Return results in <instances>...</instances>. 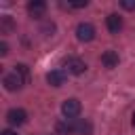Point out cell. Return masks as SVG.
<instances>
[{"mask_svg": "<svg viewBox=\"0 0 135 135\" xmlns=\"http://www.w3.org/2000/svg\"><path fill=\"white\" fill-rule=\"evenodd\" d=\"M120 4H122V8H127V11H133V8H135V0H122Z\"/></svg>", "mask_w": 135, "mask_h": 135, "instance_id": "cell-13", "label": "cell"}, {"mask_svg": "<svg viewBox=\"0 0 135 135\" xmlns=\"http://www.w3.org/2000/svg\"><path fill=\"white\" fill-rule=\"evenodd\" d=\"M0 55H2V57L8 55V44H6V42H0Z\"/></svg>", "mask_w": 135, "mask_h": 135, "instance_id": "cell-14", "label": "cell"}, {"mask_svg": "<svg viewBox=\"0 0 135 135\" xmlns=\"http://www.w3.org/2000/svg\"><path fill=\"white\" fill-rule=\"evenodd\" d=\"M91 131H93V127H91L89 120H78V122H74V133H78V135H91Z\"/></svg>", "mask_w": 135, "mask_h": 135, "instance_id": "cell-11", "label": "cell"}, {"mask_svg": "<svg viewBox=\"0 0 135 135\" xmlns=\"http://www.w3.org/2000/svg\"><path fill=\"white\" fill-rule=\"evenodd\" d=\"M15 30V21L11 15H2L0 17V34H11Z\"/></svg>", "mask_w": 135, "mask_h": 135, "instance_id": "cell-10", "label": "cell"}, {"mask_svg": "<svg viewBox=\"0 0 135 135\" xmlns=\"http://www.w3.org/2000/svg\"><path fill=\"white\" fill-rule=\"evenodd\" d=\"M65 65H68V72H72V74H82V72L86 70V63H84L82 59H78V57L65 59Z\"/></svg>", "mask_w": 135, "mask_h": 135, "instance_id": "cell-7", "label": "cell"}, {"mask_svg": "<svg viewBox=\"0 0 135 135\" xmlns=\"http://www.w3.org/2000/svg\"><path fill=\"white\" fill-rule=\"evenodd\" d=\"M46 82H49L51 86H61V84L65 82V72H63V70H53V72H49V74H46Z\"/></svg>", "mask_w": 135, "mask_h": 135, "instance_id": "cell-8", "label": "cell"}, {"mask_svg": "<svg viewBox=\"0 0 135 135\" xmlns=\"http://www.w3.org/2000/svg\"><path fill=\"white\" fill-rule=\"evenodd\" d=\"M105 25H108V30H110L112 34H118V32L122 30V17L116 15V13H112V15L105 17Z\"/></svg>", "mask_w": 135, "mask_h": 135, "instance_id": "cell-6", "label": "cell"}, {"mask_svg": "<svg viewBox=\"0 0 135 135\" xmlns=\"http://www.w3.org/2000/svg\"><path fill=\"white\" fill-rule=\"evenodd\" d=\"M101 63H103L105 68H116V65H118V53H116V51H105V53L101 55Z\"/></svg>", "mask_w": 135, "mask_h": 135, "instance_id": "cell-9", "label": "cell"}, {"mask_svg": "<svg viewBox=\"0 0 135 135\" xmlns=\"http://www.w3.org/2000/svg\"><path fill=\"white\" fill-rule=\"evenodd\" d=\"M6 120H8L13 127H19V124H23V122L27 120V112L21 110V108H13V110L6 112Z\"/></svg>", "mask_w": 135, "mask_h": 135, "instance_id": "cell-4", "label": "cell"}, {"mask_svg": "<svg viewBox=\"0 0 135 135\" xmlns=\"http://www.w3.org/2000/svg\"><path fill=\"white\" fill-rule=\"evenodd\" d=\"M27 13H30V17H34V19H40V17H44V13H46V4H44L42 0H34V2L27 4Z\"/></svg>", "mask_w": 135, "mask_h": 135, "instance_id": "cell-5", "label": "cell"}, {"mask_svg": "<svg viewBox=\"0 0 135 135\" xmlns=\"http://www.w3.org/2000/svg\"><path fill=\"white\" fill-rule=\"evenodd\" d=\"M65 120H68V118H65ZM55 129H57L59 135H68V133H74V122H70V120H68V122H57Z\"/></svg>", "mask_w": 135, "mask_h": 135, "instance_id": "cell-12", "label": "cell"}, {"mask_svg": "<svg viewBox=\"0 0 135 135\" xmlns=\"http://www.w3.org/2000/svg\"><path fill=\"white\" fill-rule=\"evenodd\" d=\"M76 38H78L80 42H91V40L95 38V27H93L91 23H78V27H76Z\"/></svg>", "mask_w": 135, "mask_h": 135, "instance_id": "cell-2", "label": "cell"}, {"mask_svg": "<svg viewBox=\"0 0 135 135\" xmlns=\"http://www.w3.org/2000/svg\"><path fill=\"white\" fill-rule=\"evenodd\" d=\"M2 82H4V89H6V91H19L21 84H23V76L15 70L13 74H6Z\"/></svg>", "mask_w": 135, "mask_h": 135, "instance_id": "cell-3", "label": "cell"}, {"mask_svg": "<svg viewBox=\"0 0 135 135\" xmlns=\"http://www.w3.org/2000/svg\"><path fill=\"white\" fill-rule=\"evenodd\" d=\"M80 110H82V105H80V101H78L76 97H70V99H65V101L61 103V112H63V116H65L68 120H74V118L80 114Z\"/></svg>", "mask_w": 135, "mask_h": 135, "instance_id": "cell-1", "label": "cell"}, {"mask_svg": "<svg viewBox=\"0 0 135 135\" xmlns=\"http://www.w3.org/2000/svg\"><path fill=\"white\" fill-rule=\"evenodd\" d=\"M0 135H17V133H15V131H11V129H6V131H2Z\"/></svg>", "mask_w": 135, "mask_h": 135, "instance_id": "cell-15", "label": "cell"}, {"mask_svg": "<svg viewBox=\"0 0 135 135\" xmlns=\"http://www.w3.org/2000/svg\"><path fill=\"white\" fill-rule=\"evenodd\" d=\"M131 122H133V127H135V112H133V116H131Z\"/></svg>", "mask_w": 135, "mask_h": 135, "instance_id": "cell-16", "label": "cell"}]
</instances>
